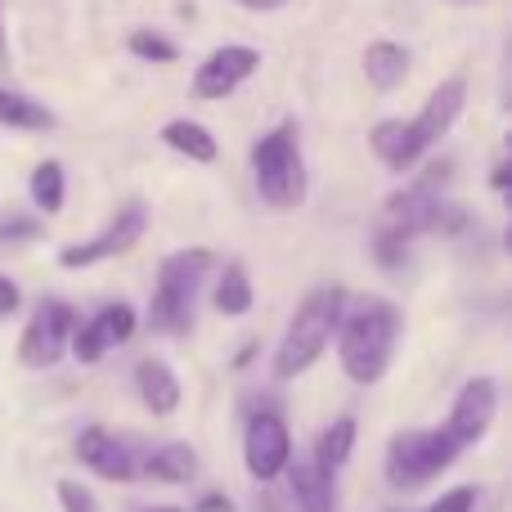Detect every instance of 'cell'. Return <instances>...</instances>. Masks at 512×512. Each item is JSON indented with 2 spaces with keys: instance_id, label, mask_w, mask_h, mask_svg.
I'll use <instances>...</instances> for the list:
<instances>
[{
  "instance_id": "26",
  "label": "cell",
  "mask_w": 512,
  "mask_h": 512,
  "mask_svg": "<svg viewBox=\"0 0 512 512\" xmlns=\"http://www.w3.org/2000/svg\"><path fill=\"white\" fill-rule=\"evenodd\" d=\"M472 508H477V486H454V490H445L427 512H472Z\"/></svg>"
},
{
  "instance_id": "25",
  "label": "cell",
  "mask_w": 512,
  "mask_h": 512,
  "mask_svg": "<svg viewBox=\"0 0 512 512\" xmlns=\"http://www.w3.org/2000/svg\"><path fill=\"white\" fill-rule=\"evenodd\" d=\"M41 221L36 216H0V243H18V239H36Z\"/></svg>"
},
{
  "instance_id": "23",
  "label": "cell",
  "mask_w": 512,
  "mask_h": 512,
  "mask_svg": "<svg viewBox=\"0 0 512 512\" xmlns=\"http://www.w3.org/2000/svg\"><path fill=\"white\" fill-rule=\"evenodd\" d=\"M126 50H131L135 59H144V63H176V59H180L176 41H167V36H162V32H149V27H140V32H131V41H126Z\"/></svg>"
},
{
  "instance_id": "21",
  "label": "cell",
  "mask_w": 512,
  "mask_h": 512,
  "mask_svg": "<svg viewBox=\"0 0 512 512\" xmlns=\"http://www.w3.org/2000/svg\"><path fill=\"white\" fill-rule=\"evenodd\" d=\"M252 301H256V288H252L248 265H243V261H225L221 279H216V288H212V306L221 310V315L239 319V315H248V310H252Z\"/></svg>"
},
{
  "instance_id": "22",
  "label": "cell",
  "mask_w": 512,
  "mask_h": 512,
  "mask_svg": "<svg viewBox=\"0 0 512 512\" xmlns=\"http://www.w3.org/2000/svg\"><path fill=\"white\" fill-rule=\"evenodd\" d=\"M27 194H32V207L41 216H59L63 212V194H68V176H63V162L45 158L36 162L32 180H27Z\"/></svg>"
},
{
  "instance_id": "29",
  "label": "cell",
  "mask_w": 512,
  "mask_h": 512,
  "mask_svg": "<svg viewBox=\"0 0 512 512\" xmlns=\"http://www.w3.org/2000/svg\"><path fill=\"white\" fill-rule=\"evenodd\" d=\"M9 72V27H5V0H0V77Z\"/></svg>"
},
{
  "instance_id": "24",
  "label": "cell",
  "mask_w": 512,
  "mask_h": 512,
  "mask_svg": "<svg viewBox=\"0 0 512 512\" xmlns=\"http://www.w3.org/2000/svg\"><path fill=\"white\" fill-rule=\"evenodd\" d=\"M54 495H59L63 512H99V499L90 495V486H81V481H72V477H63L59 486H54Z\"/></svg>"
},
{
  "instance_id": "6",
  "label": "cell",
  "mask_w": 512,
  "mask_h": 512,
  "mask_svg": "<svg viewBox=\"0 0 512 512\" xmlns=\"http://www.w3.org/2000/svg\"><path fill=\"white\" fill-rule=\"evenodd\" d=\"M454 459H459V445L441 427H409V432L391 436L387 445V481L396 490H418L432 477H441Z\"/></svg>"
},
{
  "instance_id": "10",
  "label": "cell",
  "mask_w": 512,
  "mask_h": 512,
  "mask_svg": "<svg viewBox=\"0 0 512 512\" xmlns=\"http://www.w3.org/2000/svg\"><path fill=\"white\" fill-rule=\"evenodd\" d=\"M243 463H248V477L261 481V486L288 472L292 432H288L279 409H256L248 418V432H243Z\"/></svg>"
},
{
  "instance_id": "18",
  "label": "cell",
  "mask_w": 512,
  "mask_h": 512,
  "mask_svg": "<svg viewBox=\"0 0 512 512\" xmlns=\"http://www.w3.org/2000/svg\"><path fill=\"white\" fill-rule=\"evenodd\" d=\"M0 126H9V131H54L59 117H54L41 99H32L0 81Z\"/></svg>"
},
{
  "instance_id": "20",
  "label": "cell",
  "mask_w": 512,
  "mask_h": 512,
  "mask_svg": "<svg viewBox=\"0 0 512 512\" xmlns=\"http://www.w3.org/2000/svg\"><path fill=\"white\" fill-rule=\"evenodd\" d=\"M409 77V50L396 41H373L364 50V81L373 90H396Z\"/></svg>"
},
{
  "instance_id": "14",
  "label": "cell",
  "mask_w": 512,
  "mask_h": 512,
  "mask_svg": "<svg viewBox=\"0 0 512 512\" xmlns=\"http://www.w3.org/2000/svg\"><path fill=\"white\" fill-rule=\"evenodd\" d=\"M135 391H140L144 409H149L153 418H171L180 409V378L171 373L167 360H158V355H144L140 364H135Z\"/></svg>"
},
{
  "instance_id": "27",
  "label": "cell",
  "mask_w": 512,
  "mask_h": 512,
  "mask_svg": "<svg viewBox=\"0 0 512 512\" xmlns=\"http://www.w3.org/2000/svg\"><path fill=\"white\" fill-rule=\"evenodd\" d=\"M18 306H23V288H18L9 274H0V319L18 315Z\"/></svg>"
},
{
  "instance_id": "16",
  "label": "cell",
  "mask_w": 512,
  "mask_h": 512,
  "mask_svg": "<svg viewBox=\"0 0 512 512\" xmlns=\"http://www.w3.org/2000/svg\"><path fill=\"white\" fill-rule=\"evenodd\" d=\"M288 481H292V499L301 512H333L337 504V486L328 472L315 468V459H292L288 463Z\"/></svg>"
},
{
  "instance_id": "32",
  "label": "cell",
  "mask_w": 512,
  "mask_h": 512,
  "mask_svg": "<svg viewBox=\"0 0 512 512\" xmlns=\"http://www.w3.org/2000/svg\"><path fill=\"white\" fill-rule=\"evenodd\" d=\"M140 512H189V508H176V504H158V508H140Z\"/></svg>"
},
{
  "instance_id": "2",
  "label": "cell",
  "mask_w": 512,
  "mask_h": 512,
  "mask_svg": "<svg viewBox=\"0 0 512 512\" xmlns=\"http://www.w3.org/2000/svg\"><path fill=\"white\" fill-rule=\"evenodd\" d=\"M216 270V252L207 248H180L171 256H162L158 265V288L149 297V315L144 328L158 337H185L194 328V306L203 283Z\"/></svg>"
},
{
  "instance_id": "9",
  "label": "cell",
  "mask_w": 512,
  "mask_h": 512,
  "mask_svg": "<svg viewBox=\"0 0 512 512\" xmlns=\"http://www.w3.org/2000/svg\"><path fill=\"white\" fill-rule=\"evenodd\" d=\"M135 328H140V315H135L131 301H108V306H99L90 319H77L68 355L77 364H99L108 351H117L122 342H131Z\"/></svg>"
},
{
  "instance_id": "8",
  "label": "cell",
  "mask_w": 512,
  "mask_h": 512,
  "mask_svg": "<svg viewBox=\"0 0 512 512\" xmlns=\"http://www.w3.org/2000/svg\"><path fill=\"white\" fill-rule=\"evenodd\" d=\"M77 319L81 315L63 297H41V306L32 310V319L23 324V337H18V364L23 369H54L68 355Z\"/></svg>"
},
{
  "instance_id": "5",
  "label": "cell",
  "mask_w": 512,
  "mask_h": 512,
  "mask_svg": "<svg viewBox=\"0 0 512 512\" xmlns=\"http://www.w3.org/2000/svg\"><path fill=\"white\" fill-rule=\"evenodd\" d=\"M463 104H468V77L463 72H454V77H445L441 86L427 95V104L418 108V117H409L405 126H400V158H396V176H405V171H414L418 162L427 158V153L441 144V135H450V126L459 122Z\"/></svg>"
},
{
  "instance_id": "1",
  "label": "cell",
  "mask_w": 512,
  "mask_h": 512,
  "mask_svg": "<svg viewBox=\"0 0 512 512\" xmlns=\"http://www.w3.org/2000/svg\"><path fill=\"white\" fill-rule=\"evenodd\" d=\"M400 342V306L391 297L364 292L346 301L342 324H337V360L355 387H373L387 378Z\"/></svg>"
},
{
  "instance_id": "15",
  "label": "cell",
  "mask_w": 512,
  "mask_h": 512,
  "mask_svg": "<svg viewBox=\"0 0 512 512\" xmlns=\"http://www.w3.org/2000/svg\"><path fill=\"white\" fill-rule=\"evenodd\" d=\"M140 477L158 481V486H189L198 477V450L185 441H167L140 459Z\"/></svg>"
},
{
  "instance_id": "31",
  "label": "cell",
  "mask_w": 512,
  "mask_h": 512,
  "mask_svg": "<svg viewBox=\"0 0 512 512\" xmlns=\"http://www.w3.org/2000/svg\"><path fill=\"white\" fill-rule=\"evenodd\" d=\"M490 185H495L499 194H508V162H504V158H499L495 171H490Z\"/></svg>"
},
{
  "instance_id": "13",
  "label": "cell",
  "mask_w": 512,
  "mask_h": 512,
  "mask_svg": "<svg viewBox=\"0 0 512 512\" xmlns=\"http://www.w3.org/2000/svg\"><path fill=\"white\" fill-rule=\"evenodd\" d=\"M77 459L86 463L95 477H104V481H135V472H140V459H135V450H131V441H122V436H113L108 427H99V423H90L86 432L77 436Z\"/></svg>"
},
{
  "instance_id": "33",
  "label": "cell",
  "mask_w": 512,
  "mask_h": 512,
  "mask_svg": "<svg viewBox=\"0 0 512 512\" xmlns=\"http://www.w3.org/2000/svg\"><path fill=\"white\" fill-rule=\"evenodd\" d=\"M450 5H477V0H450Z\"/></svg>"
},
{
  "instance_id": "12",
  "label": "cell",
  "mask_w": 512,
  "mask_h": 512,
  "mask_svg": "<svg viewBox=\"0 0 512 512\" xmlns=\"http://www.w3.org/2000/svg\"><path fill=\"white\" fill-rule=\"evenodd\" d=\"M495 414H499V382L495 378H468L459 387V396H454L450 418H445L441 432L450 436L459 450H468V445H477L481 436L490 432Z\"/></svg>"
},
{
  "instance_id": "7",
  "label": "cell",
  "mask_w": 512,
  "mask_h": 512,
  "mask_svg": "<svg viewBox=\"0 0 512 512\" xmlns=\"http://www.w3.org/2000/svg\"><path fill=\"white\" fill-rule=\"evenodd\" d=\"M149 234V203L144 198H131L113 212V221L104 225L99 234H90L86 243H68L59 252V265L63 270H90V265H104L113 256H126L135 243Z\"/></svg>"
},
{
  "instance_id": "17",
  "label": "cell",
  "mask_w": 512,
  "mask_h": 512,
  "mask_svg": "<svg viewBox=\"0 0 512 512\" xmlns=\"http://www.w3.org/2000/svg\"><path fill=\"white\" fill-rule=\"evenodd\" d=\"M355 436H360V427H355V418L351 414H342V418H333V423L319 432V441H315V468L319 472H328V477H337V472L351 463V454H355Z\"/></svg>"
},
{
  "instance_id": "4",
  "label": "cell",
  "mask_w": 512,
  "mask_h": 512,
  "mask_svg": "<svg viewBox=\"0 0 512 512\" xmlns=\"http://www.w3.org/2000/svg\"><path fill=\"white\" fill-rule=\"evenodd\" d=\"M252 185L265 207L292 212L306 203V158H301V126L283 117L252 140Z\"/></svg>"
},
{
  "instance_id": "3",
  "label": "cell",
  "mask_w": 512,
  "mask_h": 512,
  "mask_svg": "<svg viewBox=\"0 0 512 512\" xmlns=\"http://www.w3.org/2000/svg\"><path fill=\"white\" fill-rule=\"evenodd\" d=\"M346 292L324 283V288L306 292V301L297 306V315L288 319L283 328V342L274 351V378L279 382H292L328 351V342L337 337V324H342V310H346Z\"/></svg>"
},
{
  "instance_id": "11",
  "label": "cell",
  "mask_w": 512,
  "mask_h": 512,
  "mask_svg": "<svg viewBox=\"0 0 512 512\" xmlns=\"http://www.w3.org/2000/svg\"><path fill=\"white\" fill-rule=\"evenodd\" d=\"M256 68H261V50H252V45H216V50L198 63L194 81H189V95L203 99V104L230 99L243 81L256 77Z\"/></svg>"
},
{
  "instance_id": "19",
  "label": "cell",
  "mask_w": 512,
  "mask_h": 512,
  "mask_svg": "<svg viewBox=\"0 0 512 512\" xmlns=\"http://www.w3.org/2000/svg\"><path fill=\"white\" fill-rule=\"evenodd\" d=\"M162 144L167 149H176L180 158L189 162H216V153H221V144H216V135L207 131L203 122H194V117H171L167 126H162Z\"/></svg>"
},
{
  "instance_id": "30",
  "label": "cell",
  "mask_w": 512,
  "mask_h": 512,
  "mask_svg": "<svg viewBox=\"0 0 512 512\" xmlns=\"http://www.w3.org/2000/svg\"><path fill=\"white\" fill-rule=\"evenodd\" d=\"M234 5L252 9V14H274V9H283V5H288V0H234Z\"/></svg>"
},
{
  "instance_id": "28",
  "label": "cell",
  "mask_w": 512,
  "mask_h": 512,
  "mask_svg": "<svg viewBox=\"0 0 512 512\" xmlns=\"http://www.w3.org/2000/svg\"><path fill=\"white\" fill-rule=\"evenodd\" d=\"M194 512H234V499L230 495H203Z\"/></svg>"
}]
</instances>
